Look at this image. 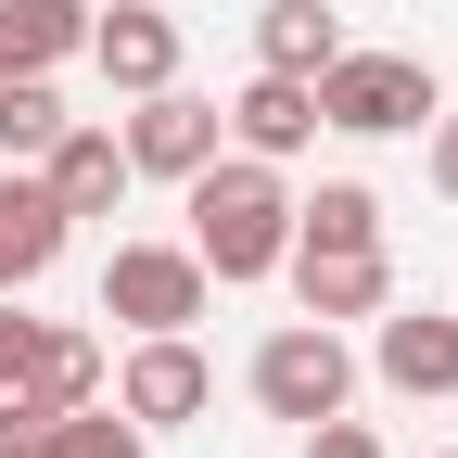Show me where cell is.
<instances>
[{"mask_svg": "<svg viewBox=\"0 0 458 458\" xmlns=\"http://www.w3.org/2000/svg\"><path fill=\"white\" fill-rule=\"evenodd\" d=\"M179 191H191L204 280H280V255H293V191H280L267 153H216V165H191Z\"/></svg>", "mask_w": 458, "mask_h": 458, "instance_id": "cell-1", "label": "cell"}, {"mask_svg": "<svg viewBox=\"0 0 458 458\" xmlns=\"http://www.w3.org/2000/svg\"><path fill=\"white\" fill-rule=\"evenodd\" d=\"M433 64L420 51H331L318 64V128H344V140H408V128H433Z\"/></svg>", "mask_w": 458, "mask_h": 458, "instance_id": "cell-2", "label": "cell"}, {"mask_svg": "<svg viewBox=\"0 0 458 458\" xmlns=\"http://www.w3.org/2000/svg\"><path fill=\"white\" fill-rule=\"evenodd\" d=\"M255 408L267 420H331V408H357V357H344V331L331 318H280L267 344H255Z\"/></svg>", "mask_w": 458, "mask_h": 458, "instance_id": "cell-3", "label": "cell"}, {"mask_svg": "<svg viewBox=\"0 0 458 458\" xmlns=\"http://www.w3.org/2000/svg\"><path fill=\"white\" fill-rule=\"evenodd\" d=\"M204 293L216 280L191 242H114V267H102V318H128V331H191Z\"/></svg>", "mask_w": 458, "mask_h": 458, "instance_id": "cell-4", "label": "cell"}, {"mask_svg": "<svg viewBox=\"0 0 458 458\" xmlns=\"http://www.w3.org/2000/svg\"><path fill=\"white\" fill-rule=\"evenodd\" d=\"M204 394H216V369H204V344H191V331H140V357L114 369V408H128L140 433L204 420Z\"/></svg>", "mask_w": 458, "mask_h": 458, "instance_id": "cell-5", "label": "cell"}, {"mask_svg": "<svg viewBox=\"0 0 458 458\" xmlns=\"http://www.w3.org/2000/svg\"><path fill=\"white\" fill-rule=\"evenodd\" d=\"M216 140H229V114L165 77V89H140V114H128V179H191V165H216Z\"/></svg>", "mask_w": 458, "mask_h": 458, "instance_id": "cell-6", "label": "cell"}, {"mask_svg": "<svg viewBox=\"0 0 458 458\" xmlns=\"http://www.w3.org/2000/svg\"><path fill=\"white\" fill-rule=\"evenodd\" d=\"M280 267H293V306L306 318H382V293H394V267H382V242H293V255H280Z\"/></svg>", "mask_w": 458, "mask_h": 458, "instance_id": "cell-7", "label": "cell"}, {"mask_svg": "<svg viewBox=\"0 0 458 458\" xmlns=\"http://www.w3.org/2000/svg\"><path fill=\"white\" fill-rule=\"evenodd\" d=\"M89 64H102V89H165L179 77V13L165 0H114V13H89Z\"/></svg>", "mask_w": 458, "mask_h": 458, "instance_id": "cell-8", "label": "cell"}, {"mask_svg": "<svg viewBox=\"0 0 458 458\" xmlns=\"http://www.w3.org/2000/svg\"><path fill=\"white\" fill-rule=\"evenodd\" d=\"M38 191L64 204V229H77V216H114V204H128V140L64 114V128H51V153H38Z\"/></svg>", "mask_w": 458, "mask_h": 458, "instance_id": "cell-9", "label": "cell"}, {"mask_svg": "<svg viewBox=\"0 0 458 458\" xmlns=\"http://www.w3.org/2000/svg\"><path fill=\"white\" fill-rule=\"evenodd\" d=\"M229 140H242V153H306L318 140V77H280V64H255V89L242 102H229Z\"/></svg>", "mask_w": 458, "mask_h": 458, "instance_id": "cell-10", "label": "cell"}, {"mask_svg": "<svg viewBox=\"0 0 458 458\" xmlns=\"http://www.w3.org/2000/svg\"><path fill=\"white\" fill-rule=\"evenodd\" d=\"M369 369L394 382V394H458V318H382V344H369Z\"/></svg>", "mask_w": 458, "mask_h": 458, "instance_id": "cell-11", "label": "cell"}, {"mask_svg": "<svg viewBox=\"0 0 458 458\" xmlns=\"http://www.w3.org/2000/svg\"><path fill=\"white\" fill-rule=\"evenodd\" d=\"M89 51V0H0V77H51Z\"/></svg>", "mask_w": 458, "mask_h": 458, "instance_id": "cell-12", "label": "cell"}, {"mask_svg": "<svg viewBox=\"0 0 458 458\" xmlns=\"http://www.w3.org/2000/svg\"><path fill=\"white\" fill-rule=\"evenodd\" d=\"M51 255H64V204H51L26 165H13V179H0V293H26Z\"/></svg>", "mask_w": 458, "mask_h": 458, "instance_id": "cell-13", "label": "cell"}, {"mask_svg": "<svg viewBox=\"0 0 458 458\" xmlns=\"http://www.w3.org/2000/svg\"><path fill=\"white\" fill-rule=\"evenodd\" d=\"M13 382L38 394V408H89V394H102V344L89 331H26V369Z\"/></svg>", "mask_w": 458, "mask_h": 458, "instance_id": "cell-14", "label": "cell"}, {"mask_svg": "<svg viewBox=\"0 0 458 458\" xmlns=\"http://www.w3.org/2000/svg\"><path fill=\"white\" fill-rule=\"evenodd\" d=\"M331 51H344V26L318 13V0H267L255 13V64H280V77H318Z\"/></svg>", "mask_w": 458, "mask_h": 458, "instance_id": "cell-15", "label": "cell"}, {"mask_svg": "<svg viewBox=\"0 0 458 458\" xmlns=\"http://www.w3.org/2000/svg\"><path fill=\"white\" fill-rule=\"evenodd\" d=\"M293 242H382V204H369L357 179H318V191L293 204Z\"/></svg>", "mask_w": 458, "mask_h": 458, "instance_id": "cell-16", "label": "cell"}, {"mask_svg": "<svg viewBox=\"0 0 458 458\" xmlns=\"http://www.w3.org/2000/svg\"><path fill=\"white\" fill-rule=\"evenodd\" d=\"M51 128H64L51 77H0V153H13V165H38V153H51Z\"/></svg>", "mask_w": 458, "mask_h": 458, "instance_id": "cell-17", "label": "cell"}, {"mask_svg": "<svg viewBox=\"0 0 458 458\" xmlns=\"http://www.w3.org/2000/svg\"><path fill=\"white\" fill-rule=\"evenodd\" d=\"M51 458H153V433H140L128 408H102V394H89V408H64V445H51Z\"/></svg>", "mask_w": 458, "mask_h": 458, "instance_id": "cell-18", "label": "cell"}, {"mask_svg": "<svg viewBox=\"0 0 458 458\" xmlns=\"http://www.w3.org/2000/svg\"><path fill=\"white\" fill-rule=\"evenodd\" d=\"M64 445V408H38L26 382H0V458H51Z\"/></svg>", "mask_w": 458, "mask_h": 458, "instance_id": "cell-19", "label": "cell"}, {"mask_svg": "<svg viewBox=\"0 0 458 458\" xmlns=\"http://www.w3.org/2000/svg\"><path fill=\"white\" fill-rule=\"evenodd\" d=\"M306 458H382V433H369V420H344V408H331V420H306Z\"/></svg>", "mask_w": 458, "mask_h": 458, "instance_id": "cell-20", "label": "cell"}, {"mask_svg": "<svg viewBox=\"0 0 458 458\" xmlns=\"http://www.w3.org/2000/svg\"><path fill=\"white\" fill-rule=\"evenodd\" d=\"M433 191L458 204V102H433Z\"/></svg>", "mask_w": 458, "mask_h": 458, "instance_id": "cell-21", "label": "cell"}, {"mask_svg": "<svg viewBox=\"0 0 458 458\" xmlns=\"http://www.w3.org/2000/svg\"><path fill=\"white\" fill-rule=\"evenodd\" d=\"M26 331H38V318H13V306H0V382L26 369Z\"/></svg>", "mask_w": 458, "mask_h": 458, "instance_id": "cell-22", "label": "cell"}]
</instances>
